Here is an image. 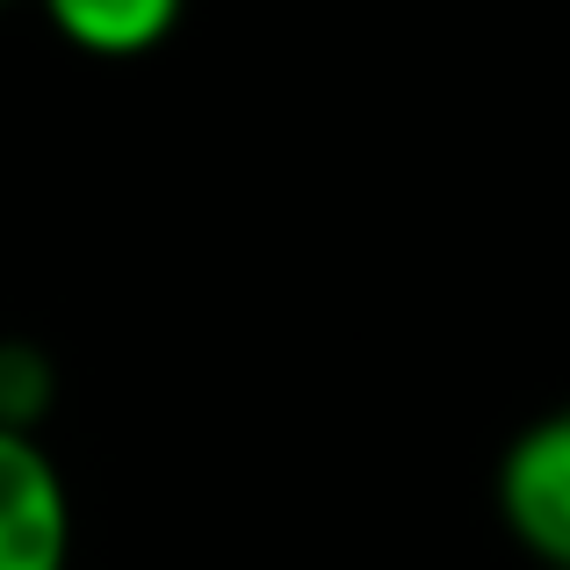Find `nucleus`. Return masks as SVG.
<instances>
[{
    "label": "nucleus",
    "mask_w": 570,
    "mask_h": 570,
    "mask_svg": "<svg viewBox=\"0 0 570 570\" xmlns=\"http://www.w3.org/2000/svg\"><path fill=\"white\" fill-rule=\"evenodd\" d=\"M499 520L534 563L570 570V404L528 419L499 455Z\"/></svg>",
    "instance_id": "obj_1"
},
{
    "label": "nucleus",
    "mask_w": 570,
    "mask_h": 570,
    "mask_svg": "<svg viewBox=\"0 0 570 570\" xmlns=\"http://www.w3.org/2000/svg\"><path fill=\"white\" fill-rule=\"evenodd\" d=\"M72 563V491L43 433L0 426V570H66Z\"/></svg>",
    "instance_id": "obj_2"
},
{
    "label": "nucleus",
    "mask_w": 570,
    "mask_h": 570,
    "mask_svg": "<svg viewBox=\"0 0 570 570\" xmlns=\"http://www.w3.org/2000/svg\"><path fill=\"white\" fill-rule=\"evenodd\" d=\"M43 22L87 58H145L181 29L188 0H37Z\"/></svg>",
    "instance_id": "obj_3"
},
{
    "label": "nucleus",
    "mask_w": 570,
    "mask_h": 570,
    "mask_svg": "<svg viewBox=\"0 0 570 570\" xmlns=\"http://www.w3.org/2000/svg\"><path fill=\"white\" fill-rule=\"evenodd\" d=\"M58 404V368L37 340H0V426L37 433Z\"/></svg>",
    "instance_id": "obj_4"
},
{
    "label": "nucleus",
    "mask_w": 570,
    "mask_h": 570,
    "mask_svg": "<svg viewBox=\"0 0 570 570\" xmlns=\"http://www.w3.org/2000/svg\"><path fill=\"white\" fill-rule=\"evenodd\" d=\"M0 8H8V0H0Z\"/></svg>",
    "instance_id": "obj_5"
}]
</instances>
